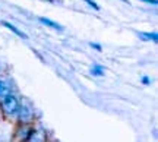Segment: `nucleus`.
<instances>
[{"instance_id": "1", "label": "nucleus", "mask_w": 158, "mask_h": 142, "mask_svg": "<svg viewBox=\"0 0 158 142\" xmlns=\"http://www.w3.org/2000/svg\"><path fill=\"white\" fill-rule=\"evenodd\" d=\"M3 110H5L6 114H15L19 110V104H18V100L15 95H12V94H7V95H5V98H3Z\"/></svg>"}, {"instance_id": "2", "label": "nucleus", "mask_w": 158, "mask_h": 142, "mask_svg": "<svg viewBox=\"0 0 158 142\" xmlns=\"http://www.w3.org/2000/svg\"><path fill=\"white\" fill-rule=\"evenodd\" d=\"M40 22L43 23V25H47V27H50V28L56 29V31H63V27H62V25H59V23L53 22V21L47 19V18H40Z\"/></svg>"}, {"instance_id": "3", "label": "nucleus", "mask_w": 158, "mask_h": 142, "mask_svg": "<svg viewBox=\"0 0 158 142\" xmlns=\"http://www.w3.org/2000/svg\"><path fill=\"white\" fill-rule=\"evenodd\" d=\"M2 25H3V27H6L7 29H10L12 32H15V34L18 35V37H22V38H27V35L23 34V32L21 31V29H18L16 27H15V25H12V23H9V22H5V21L2 22Z\"/></svg>"}, {"instance_id": "4", "label": "nucleus", "mask_w": 158, "mask_h": 142, "mask_svg": "<svg viewBox=\"0 0 158 142\" xmlns=\"http://www.w3.org/2000/svg\"><path fill=\"white\" fill-rule=\"evenodd\" d=\"M7 94H10V90H9L7 84L3 82V81H0V97H5Z\"/></svg>"}, {"instance_id": "5", "label": "nucleus", "mask_w": 158, "mask_h": 142, "mask_svg": "<svg viewBox=\"0 0 158 142\" xmlns=\"http://www.w3.org/2000/svg\"><path fill=\"white\" fill-rule=\"evenodd\" d=\"M139 35H141L143 40H152V41H157L158 40V37H157V34H155V32H141Z\"/></svg>"}, {"instance_id": "6", "label": "nucleus", "mask_w": 158, "mask_h": 142, "mask_svg": "<svg viewBox=\"0 0 158 142\" xmlns=\"http://www.w3.org/2000/svg\"><path fill=\"white\" fill-rule=\"evenodd\" d=\"M91 73L95 75V76H102V75H104V68H102V66H98V65H97V66H94V68H92Z\"/></svg>"}, {"instance_id": "7", "label": "nucleus", "mask_w": 158, "mask_h": 142, "mask_svg": "<svg viewBox=\"0 0 158 142\" xmlns=\"http://www.w3.org/2000/svg\"><path fill=\"white\" fill-rule=\"evenodd\" d=\"M84 2H85V3H86V5H89L91 7H94L95 10H100V6L97 5V3H94L92 0H84Z\"/></svg>"}, {"instance_id": "8", "label": "nucleus", "mask_w": 158, "mask_h": 142, "mask_svg": "<svg viewBox=\"0 0 158 142\" xmlns=\"http://www.w3.org/2000/svg\"><path fill=\"white\" fill-rule=\"evenodd\" d=\"M142 82H143L145 85H148V84H149L151 81H149V78H148V76H143V79H142Z\"/></svg>"}, {"instance_id": "9", "label": "nucleus", "mask_w": 158, "mask_h": 142, "mask_svg": "<svg viewBox=\"0 0 158 142\" xmlns=\"http://www.w3.org/2000/svg\"><path fill=\"white\" fill-rule=\"evenodd\" d=\"M142 2H147V3H152V5H157V0H142Z\"/></svg>"}, {"instance_id": "10", "label": "nucleus", "mask_w": 158, "mask_h": 142, "mask_svg": "<svg viewBox=\"0 0 158 142\" xmlns=\"http://www.w3.org/2000/svg\"><path fill=\"white\" fill-rule=\"evenodd\" d=\"M91 46L94 47V48H97V50H101V47L98 46V44H91Z\"/></svg>"}, {"instance_id": "11", "label": "nucleus", "mask_w": 158, "mask_h": 142, "mask_svg": "<svg viewBox=\"0 0 158 142\" xmlns=\"http://www.w3.org/2000/svg\"><path fill=\"white\" fill-rule=\"evenodd\" d=\"M123 2H126V0H123Z\"/></svg>"}]
</instances>
